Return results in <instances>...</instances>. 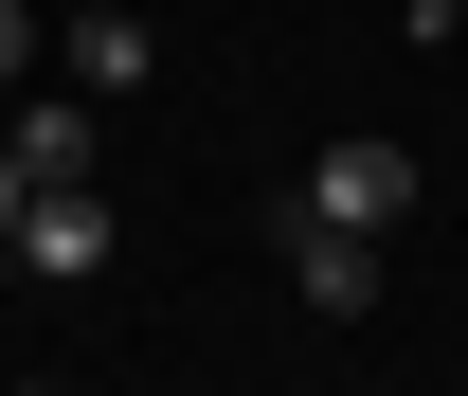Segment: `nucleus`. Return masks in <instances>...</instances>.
<instances>
[{
	"mask_svg": "<svg viewBox=\"0 0 468 396\" xmlns=\"http://www.w3.org/2000/svg\"><path fill=\"white\" fill-rule=\"evenodd\" d=\"M306 217H324V234H397L414 217V144H378V126L324 144V163H306Z\"/></svg>",
	"mask_w": 468,
	"mask_h": 396,
	"instance_id": "nucleus-1",
	"label": "nucleus"
},
{
	"mask_svg": "<svg viewBox=\"0 0 468 396\" xmlns=\"http://www.w3.org/2000/svg\"><path fill=\"white\" fill-rule=\"evenodd\" d=\"M0 271H37V288H90V271H109V198H90V180H55V198L18 217V252H0Z\"/></svg>",
	"mask_w": 468,
	"mask_h": 396,
	"instance_id": "nucleus-2",
	"label": "nucleus"
},
{
	"mask_svg": "<svg viewBox=\"0 0 468 396\" xmlns=\"http://www.w3.org/2000/svg\"><path fill=\"white\" fill-rule=\"evenodd\" d=\"M289 288L324 306V325H360V306H378V234H324V217H306L289 234Z\"/></svg>",
	"mask_w": 468,
	"mask_h": 396,
	"instance_id": "nucleus-3",
	"label": "nucleus"
},
{
	"mask_svg": "<svg viewBox=\"0 0 468 396\" xmlns=\"http://www.w3.org/2000/svg\"><path fill=\"white\" fill-rule=\"evenodd\" d=\"M144 72H163V37H144L126 0H90V18H72V91H144Z\"/></svg>",
	"mask_w": 468,
	"mask_h": 396,
	"instance_id": "nucleus-4",
	"label": "nucleus"
},
{
	"mask_svg": "<svg viewBox=\"0 0 468 396\" xmlns=\"http://www.w3.org/2000/svg\"><path fill=\"white\" fill-rule=\"evenodd\" d=\"M0 144H18V180H37V198H55V180H90V109H18Z\"/></svg>",
	"mask_w": 468,
	"mask_h": 396,
	"instance_id": "nucleus-5",
	"label": "nucleus"
},
{
	"mask_svg": "<svg viewBox=\"0 0 468 396\" xmlns=\"http://www.w3.org/2000/svg\"><path fill=\"white\" fill-rule=\"evenodd\" d=\"M18 55H37V0H0V91H18Z\"/></svg>",
	"mask_w": 468,
	"mask_h": 396,
	"instance_id": "nucleus-6",
	"label": "nucleus"
},
{
	"mask_svg": "<svg viewBox=\"0 0 468 396\" xmlns=\"http://www.w3.org/2000/svg\"><path fill=\"white\" fill-rule=\"evenodd\" d=\"M18 217H37V180H18V144H0V252H18Z\"/></svg>",
	"mask_w": 468,
	"mask_h": 396,
	"instance_id": "nucleus-7",
	"label": "nucleus"
},
{
	"mask_svg": "<svg viewBox=\"0 0 468 396\" xmlns=\"http://www.w3.org/2000/svg\"><path fill=\"white\" fill-rule=\"evenodd\" d=\"M18 396H72V379H18Z\"/></svg>",
	"mask_w": 468,
	"mask_h": 396,
	"instance_id": "nucleus-8",
	"label": "nucleus"
}]
</instances>
